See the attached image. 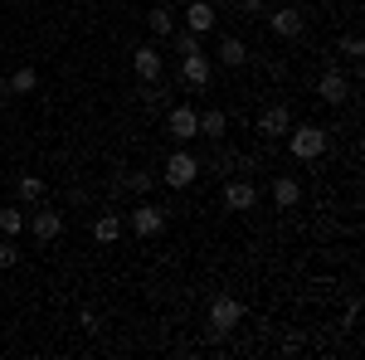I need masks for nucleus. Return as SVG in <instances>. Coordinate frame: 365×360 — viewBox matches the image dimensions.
<instances>
[{
  "label": "nucleus",
  "instance_id": "obj_23",
  "mask_svg": "<svg viewBox=\"0 0 365 360\" xmlns=\"http://www.w3.org/2000/svg\"><path fill=\"white\" fill-rule=\"evenodd\" d=\"M175 49H180V58L200 54V34H190V29H185V34H175Z\"/></svg>",
  "mask_w": 365,
  "mask_h": 360
},
{
  "label": "nucleus",
  "instance_id": "obj_2",
  "mask_svg": "<svg viewBox=\"0 0 365 360\" xmlns=\"http://www.w3.org/2000/svg\"><path fill=\"white\" fill-rule=\"evenodd\" d=\"M239 322H244V307L234 297H215V307H210V336H229Z\"/></svg>",
  "mask_w": 365,
  "mask_h": 360
},
{
  "label": "nucleus",
  "instance_id": "obj_15",
  "mask_svg": "<svg viewBox=\"0 0 365 360\" xmlns=\"http://www.w3.org/2000/svg\"><path fill=\"white\" fill-rule=\"evenodd\" d=\"M117 234H122V220H117L113 210H103V215L93 220V239H98V244H117Z\"/></svg>",
  "mask_w": 365,
  "mask_h": 360
},
{
  "label": "nucleus",
  "instance_id": "obj_17",
  "mask_svg": "<svg viewBox=\"0 0 365 360\" xmlns=\"http://www.w3.org/2000/svg\"><path fill=\"white\" fill-rule=\"evenodd\" d=\"M220 63L225 68H239V63H249V49L239 39H220Z\"/></svg>",
  "mask_w": 365,
  "mask_h": 360
},
{
  "label": "nucleus",
  "instance_id": "obj_12",
  "mask_svg": "<svg viewBox=\"0 0 365 360\" xmlns=\"http://www.w3.org/2000/svg\"><path fill=\"white\" fill-rule=\"evenodd\" d=\"M225 205L229 210H253V205H258V190H253L249 180H229L225 185Z\"/></svg>",
  "mask_w": 365,
  "mask_h": 360
},
{
  "label": "nucleus",
  "instance_id": "obj_18",
  "mask_svg": "<svg viewBox=\"0 0 365 360\" xmlns=\"http://www.w3.org/2000/svg\"><path fill=\"white\" fill-rule=\"evenodd\" d=\"M229 117L225 112H200V137H225Z\"/></svg>",
  "mask_w": 365,
  "mask_h": 360
},
{
  "label": "nucleus",
  "instance_id": "obj_10",
  "mask_svg": "<svg viewBox=\"0 0 365 360\" xmlns=\"http://www.w3.org/2000/svg\"><path fill=\"white\" fill-rule=\"evenodd\" d=\"M29 229H34V239H39V244H54L58 229H63V215H58V210H39V215L29 220Z\"/></svg>",
  "mask_w": 365,
  "mask_h": 360
},
{
  "label": "nucleus",
  "instance_id": "obj_27",
  "mask_svg": "<svg viewBox=\"0 0 365 360\" xmlns=\"http://www.w3.org/2000/svg\"><path fill=\"white\" fill-rule=\"evenodd\" d=\"M5 98H10V83H5V78H0V108H5Z\"/></svg>",
  "mask_w": 365,
  "mask_h": 360
},
{
  "label": "nucleus",
  "instance_id": "obj_7",
  "mask_svg": "<svg viewBox=\"0 0 365 360\" xmlns=\"http://www.w3.org/2000/svg\"><path fill=\"white\" fill-rule=\"evenodd\" d=\"M161 229H166V210H156V205L132 210V234H137V239H151V234H161Z\"/></svg>",
  "mask_w": 365,
  "mask_h": 360
},
{
  "label": "nucleus",
  "instance_id": "obj_14",
  "mask_svg": "<svg viewBox=\"0 0 365 360\" xmlns=\"http://www.w3.org/2000/svg\"><path fill=\"white\" fill-rule=\"evenodd\" d=\"M297 200H302V185H297L292 175H278V180H273V205H278V210H292Z\"/></svg>",
  "mask_w": 365,
  "mask_h": 360
},
{
  "label": "nucleus",
  "instance_id": "obj_5",
  "mask_svg": "<svg viewBox=\"0 0 365 360\" xmlns=\"http://www.w3.org/2000/svg\"><path fill=\"white\" fill-rule=\"evenodd\" d=\"M166 127H170V137H175V141H180V146H185V141H190V137H200V112H195V108H185V103H180V108H170Z\"/></svg>",
  "mask_w": 365,
  "mask_h": 360
},
{
  "label": "nucleus",
  "instance_id": "obj_26",
  "mask_svg": "<svg viewBox=\"0 0 365 360\" xmlns=\"http://www.w3.org/2000/svg\"><path fill=\"white\" fill-rule=\"evenodd\" d=\"M78 322H83V331H98V312H93V307H83V312H78Z\"/></svg>",
  "mask_w": 365,
  "mask_h": 360
},
{
  "label": "nucleus",
  "instance_id": "obj_25",
  "mask_svg": "<svg viewBox=\"0 0 365 360\" xmlns=\"http://www.w3.org/2000/svg\"><path fill=\"white\" fill-rule=\"evenodd\" d=\"M15 258H20V249L5 239V244H0V268H15Z\"/></svg>",
  "mask_w": 365,
  "mask_h": 360
},
{
  "label": "nucleus",
  "instance_id": "obj_24",
  "mask_svg": "<svg viewBox=\"0 0 365 360\" xmlns=\"http://www.w3.org/2000/svg\"><path fill=\"white\" fill-rule=\"evenodd\" d=\"M127 185H132V190H137V195H146V190H151V185H156V175H151V170H137V175H132Z\"/></svg>",
  "mask_w": 365,
  "mask_h": 360
},
{
  "label": "nucleus",
  "instance_id": "obj_21",
  "mask_svg": "<svg viewBox=\"0 0 365 360\" xmlns=\"http://www.w3.org/2000/svg\"><path fill=\"white\" fill-rule=\"evenodd\" d=\"M44 195V180L39 175H20V200H39Z\"/></svg>",
  "mask_w": 365,
  "mask_h": 360
},
{
  "label": "nucleus",
  "instance_id": "obj_16",
  "mask_svg": "<svg viewBox=\"0 0 365 360\" xmlns=\"http://www.w3.org/2000/svg\"><path fill=\"white\" fill-rule=\"evenodd\" d=\"M146 29H151L156 39H166V34H175V15H170L166 5H156V10L146 15Z\"/></svg>",
  "mask_w": 365,
  "mask_h": 360
},
{
  "label": "nucleus",
  "instance_id": "obj_3",
  "mask_svg": "<svg viewBox=\"0 0 365 360\" xmlns=\"http://www.w3.org/2000/svg\"><path fill=\"white\" fill-rule=\"evenodd\" d=\"M287 146H292V156H297V161H317V156L327 151V132H322V127H297Z\"/></svg>",
  "mask_w": 365,
  "mask_h": 360
},
{
  "label": "nucleus",
  "instance_id": "obj_9",
  "mask_svg": "<svg viewBox=\"0 0 365 360\" xmlns=\"http://www.w3.org/2000/svg\"><path fill=\"white\" fill-rule=\"evenodd\" d=\"M180 73H185V83H190V88H210V78H215V63H210L205 54H185Z\"/></svg>",
  "mask_w": 365,
  "mask_h": 360
},
{
  "label": "nucleus",
  "instance_id": "obj_8",
  "mask_svg": "<svg viewBox=\"0 0 365 360\" xmlns=\"http://www.w3.org/2000/svg\"><path fill=\"white\" fill-rule=\"evenodd\" d=\"M317 98H322V103H331V108H341V103L351 98V83H346V73L327 68V73H322V83H317Z\"/></svg>",
  "mask_w": 365,
  "mask_h": 360
},
{
  "label": "nucleus",
  "instance_id": "obj_20",
  "mask_svg": "<svg viewBox=\"0 0 365 360\" xmlns=\"http://www.w3.org/2000/svg\"><path fill=\"white\" fill-rule=\"evenodd\" d=\"M25 229V215L20 210H0V234H20Z\"/></svg>",
  "mask_w": 365,
  "mask_h": 360
},
{
  "label": "nucleus",
  "instance_id": "obj_1",
  "mask_svg": "<svg viewBox=\"0 0 365 360\" xmlns=\"http://www.w3.org/2000/svg\"><path fill=\"white\" fill-rule=\"evenodd\" d=\"M195 175H200V161L190 151H175L166 161V175H161V180H166L170 190H185V185H195Z\"/></svg>",
  "mask_w": 365,
  "mask_h": 360
},
{
  "label": "nucleus",
  "instance_id": "obj_11",
  "mask_svg": "<svg viewBox=\"0 0 365 360\" xmlns=\"http://www.w3.org/2000/svg\"><path fill=\"white\" fill-rule=\"evenodd\" d=\"M268 25L278 29L282 39H297V34H302V29H307V20H302V15H297V10H292V5H287V10H273V15H268Z\"/></svg>",
  "mask_w": 365,
  "mask_h": 360
},
{
  "label": "nucleus",
  "instance_id": "obj_13",
  "mask_svg": "<svg viewBox=\"0 0 365 360\" xmlns=\"http://www.w3.org/2000/svg\"><path fill=\"white\" fill-rule=\"evenodd\" d=\"M185 25H190V34H205V29H215V5H210V0H195V5L185 10Z\"/></svg>",
  "mask_w": 365,
  "mask_h": 360
},
{
  "label": "nucleus",
  "instance_id": "obj_4",
  "mask_svg": "<svg viewBox=\"0 0 365 360\" xmlns=\"http://www.w3.org/2000/svg\"><path fill=\"white\" fill-rule=\"evenodd\" d=\"M253 127H258V137H282V132H292V112L282 108V103H273V108H263L258 112V122H253Z\"/></svg>",
  "mask_w": 365,
  "mask_h": 360
},
{
  "label": "nucleus",
  "instance_id": "obj_6",
  "mask_svg": "<svg viewBox=\"0 0 365 360\" xmlns=\"http://www.w3.org/2000/svg\"><path fill=\"white\" fill-rule=\"evenodd\" d=\"M132 68H137L141 83H156V78H161V68H166V58H161L156 44H141L137 54H132Z\"/></svg>",
  "mask_w": 365,
  "mask_h": 360
},
{
  "label": "nucleus",
  "instance_id": "obj_19",
  "mask_svg": "<svg viewBox=\"0 0 365 360\" xmlns=\"http://www.w3.org/2000/svg\"><path fill=\"white\" fill-rule=\"evenodd\" d=\"M5 83H10V93H34V83H39V73H34V68H15V73H10Z\"/></svg>",
  "mask_w": 365,
  "mask_h": 360
},
{
  "label": "nucleus",
  "instance_id": "obj_22",
  "mask_svg": "<svg viewBox=\"0 0 365 360\" xmlns=\"http://www.w3.org/2000/svg\"><path fill=\"white\" fill-rule=\"evenodd\" d=\"M341 54L361 63V54H365V39H361V34H346V39H341Z\"/></svg>",
  "mask_w": 365,
  "mask_h": 360
}]
</instances>
